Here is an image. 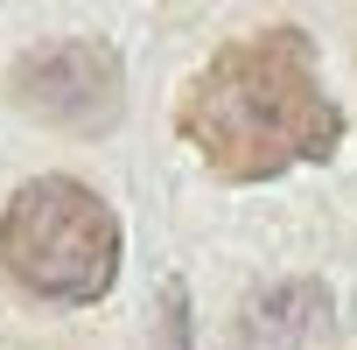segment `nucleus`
Wrapping results in <instances>:
<instances>
[{"instance_id":"nucleus-1","label":"nucleus","mask_w":357,"mask_h":350,"mask_svg":"<svg viewBox=\"0 0 357 350\" xmlns=\"http://www.w3.org/2000/svg\"><path fill=\"white\" fill-rule=\"evenodd\" d=\"M175 126L225 183H273V175L329 161L343 147V112L322 91L315 43L280 22L225 43L183 84Z\"/></svg>"},{"instance_id":"nucleus-2","label":"nucleus","mask_w":357,"mask_h":350,"mask_svg":"<svg viewBox=\"0 0 357 350\" xmlns=\"http://www.w3.org/2000/svg\"><path fill=\"white\" fill-rule=\"evenodd\" d=\"M0 273L22 294L77 308L119 280V218L77 175H36L0 211Z\"/></svg>"},{"instance_id":"nucleus-3","label":"nucleus","mask_w":357,"mask_h":350,"mask_svg":"<svg viewBox=\"0 0 357 350\" xmlns=\"http://www.w3.org/2000/svg\"><path fill=\"white\" fill-rule=\"evenodd\" d=\"M8 98H15L22 112H36L43 126H56V133H91V140H98V133L119 126L126 77H119L112 43H98V36H63V43H43V50L15 56Z\"/></svg>"}]
</instances>
